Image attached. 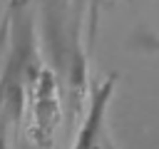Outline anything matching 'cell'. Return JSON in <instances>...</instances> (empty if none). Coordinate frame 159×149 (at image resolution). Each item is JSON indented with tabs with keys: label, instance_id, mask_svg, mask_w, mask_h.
I'll return each instance as SVG.
<instances>
[{
	"label": "cell",
	"instance_id": "1",
	"mask_svg": "<svg viewBox=\"0 0 159 149\" xmlns=\"http://www.w3.org/2000/svg\"><path fill=\"white\" fill-rule=\"evenodd\" d=\"M87 0H37V40L47 70L55 74L65 119L80 122L89 99V50L84 42Z\"/></svg>",
	"mask_w": 159,
	"mask_h": 149
},
{
	"label": "cell",
	"instance_id": "2",
	"mask_svg": "<svg viewBox=\"0 0 159 149\" xmlns=\"http://www.w3.org/2000/svg\"><path fill=\"white\" fill-rule=\"evenodd\" d=\"M45 67L35 0H7L0 20V127L22 129L27 97Z\"/></svg>",
	"mask_w": 159,
	"mask_h": 149
},
{
	"label": "cell",
	"instance_id": "3",
	"mask_svg": "<svg viewBox=\"0 0 159 149\" xmlns=\"http://www.w3.org/2000/svg\"><path fill=\"white\" fill-rule=\"evenodd\" d=\"M117 82H119V74L109 72L99 82L92 84L87 107H84L80 122L75 124L77 132H75L72 149H112L107 119H109V107H112V99L117 92Z\"/></svg>",
	"mask_w": 159,
	"mask_h": 149
},
{
	"label": "cell",
	"instance_id": "4",
	"mask_svg": "<svg viewBox=\"0 0 159 149\" xmlns=\"http://www.w3.org/2000/svg\"><path fill=\"white\" fill-rule=\"evenodd\" d=\"M99 7H102V0H89V40H94V35H97Z\"/></svg>",
	"mask_w": 159,
	"mask_h": 149
},
{
	"label": "cell",
	"instance_id": "5",
	"mask_svg": "<svg viewBox=\"0 0 159 149\" xmlns=\"http://www.w3.org/2000/svg\"><path fill=\"white\" fill-rule=\"evenodd\" d=\"M0 149H10V144H7V127H0Z\"/></svg>",
	"mask_w": 159,
	"mask_h": 149
},
{
	"label": "cell",
	"instance_id": "6",
	"mask_svg": "<svg viewBox=\"0 0 159 149\" xmlns=\"http://www.w3.org/2000/svg\"><path fill=\"white\" fill-rule=\"evenodd\" d=\"M112 149H117V147H114V144H112Z\"/></svg>",
	"mask_w": 159,
	"mask_h": 149
}]
</instances>
